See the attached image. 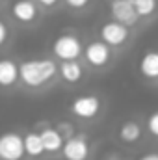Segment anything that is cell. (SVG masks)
<instances>
[{
    "instance_id": "1",
    "label": "cell",
    "mask_w": 158,
    "mask_h": 160,
    "mask_svg": "<svg viewBox=\"0 0 158 160\" xmlns=\"http://www.w3.org/2000/svg\"><path fill=\"white\" fill-rule=\"evenodd\" d=\"M56 71H58L56 63L48 58L26 60L19 65V78L28 88H39L52 78L56 75Z\"/></svg>"
},
{
    "instance_id": "2",
    "label": "cell",
    "mask_w": 158,
    "mask_h": 160,
    "mask_svg": "<svg viewBox=\"0 0 158 160\" xmlns=\"http://www.w3.org/2000/svg\"><path fill=\"white\" fill-rule=\"evenodd\" d=\"M24 140L17 132L0 134V160H21L24 157Z\"/></svg>"
},
{
    "instance_id": "3",
    "label": "cell",
    "mask_w": 158,
    "mask_h": 160,
    "mask_svg": "<svg viewBox=\"0 0 158 160\" xmlns=\"http://www.w3.org/2000/svg\"><path fill=\"white\" fill-rule=\"evenodd\" d=\"M52 50H54V54L60 60H77L82 54V43H80V39L77 36L63 34V36H60L54 41Z\"/></svg>"
},
{
    "instance_id": "4",
    "label": "cell",
    "mask_w": 158,
    "mask_h": 160,
    "mask_svg": "<svg viewBox=\"0 0 158 160\" xmlns=\"http://www.w3.org/2000/svg\"><path fill=\"white\" fill-rule=\"evenodd\" d=\"M101 110V101L95 95H82L71 102V112L80 119H93Z\"/></svg>"
},
{
    "instance_id": "5",
    "label": "cell",
    "mask_w": 158,
    "mask_h": 160,
    "mask_svg": "<svg viewBox=\"0 0 158 160\" xmlns=\"http://www.w3.org/2000/svg\"><path fill=\"white\" fill-rule=\"evenodd\" d=\"M101 39L104 43H108L110 47H119L128 39V26L119 22V21H110V22L102 24Z\"/></svg>"
},
{
    "instance_id": "6",
    "label": "cell",
    "mask_w": 158,
    "mask_h": 160,
    "mask_svg": "<svg viewBox=\"0 0 158 160\" xmlns=\"http://www.w3.org/2000/svg\"><path fill=\"white\" fill-rule=\"evenodd\" d=\"M84 54H86V60L87 63L95 65V67H102L110 62L112 58V50H110V45L104 43V41H91L86 48H84Z\"/></svg>"
},
{
    "instance_id": "7",
    "label": "cell",
    "mask_w": 158,
    "mask_h": 160,
    "mask_svg": "<svg viewBox=\"0 0 158 160\" xmlns=\"http://www.w3.org/2000/svg\"><path fill=\"white\" fill-rule=\"evenodd\" d=\"M110 13H112L114 21H119L126 26H134L138 22V13L134 9L132 0H112Z\"/></svg>"
},
{
    "instance_id": "8",
    "label": "cell",
    "mask_w": 158,
    "mask_h": 160,
    "mask_svg": "<svg viewBox=\"0 0 158 160\" xmlns=\"http://www.w3.org/2000/svg\"><path fill=\"white\" fill-rule=\"evenodd\" d=\"M62 153L65 160H86L89 155V143L86 136H71L63 142Z\"/></svg>"
},
{
    "instance_id": "9",
    "label": "cell",
    "mask_w": 158,
    "mask_h": 160,
    "mask_svg": "<svg viewBox=\"0 0 158 160\" xmlns=\"http://www.w3.org/2000/svg\"><path fill=\"white\" fill-rule=\"evenodd\" d=\"M11 15L21 22H30L37 17V8L30 0H17L11 6Z\"/></svg>"
},
{
    "instance_id": "10",
    "label": "cell",
    "mask_w": 158,
    "mask_h": 160,
    "mask_svg": "<svg viewBox=\"0 0 158 160\" xmlns=\"http://www.w3.org/2000/svg\"><path fill=\"white\" fill-rule=\"evenodd\" d=\"M17 80H19V65L9 58H2L0 60V86L9 88Z\"/></svg>"
},
{
    "instance_id": "11",
    "label": "cell",
    "mask_w": 158,
    "mask_h": 160,
    "mask_svg": "<svg viewBox=\"0 0 158 160\" xmlns=\"http://www.w3.org/2000/svg\"><path fill=\"white\" fill-rule=\"evenodd\" d=\"M41 134V142H43V147L47 153H56L63 147V136L56 130V128H45Z\"/></svg>"
},
{
    "instance_id": "12",
    "label": "cell",
    "mask_w": 158,
    "mask_h": 160,
    "mask_svg": "<svg viewBox=\"0 0 158 160\" xmlns=\"http://www.w3.org/2000/svg\"><path fill=\"white\" fill-rule=\"evenodd\" d=\"M60 75L62 78L75 84L82 78V65H80L77 60H62L60 63Z\"/></svg>"
},
{
    "instance_id": "13",
    "label": "cell",
    "mask_w": 158,
    "mask_h": 160,
    "mask_svg": "<svg viewBox=\"0 0 158 160\" xmlns=\"http://www.w3.org/2000/svg\"><path fill=\"white\" fill-rule=\"evenodd\" d=\"M140 71L145 78H158V52L156 50H151L147 52L141 62H140Z\"/></svg>"
},
{
    "instance_id": "14",
    "label": "cell",
    "mask_w": 158,
    "mask_h": 160,
    "mask_svg": "<svg viewBox=\"0 0 158 160\" xmlns=\"http://www.w3.org/2000/svg\"><path fill=\"white\" fill-rule=\"evenodd\" d=\"M22 140H24V151H26V155H30V157H39V155L45 153V147H43L39 132H28Z\"/></svg>"
},
{
    "instance_id": "15",
    "label": "cell",
    "mask_w": 158,
    "mask_h": 160,
    "mask_svg": "<svg viewBox=\"0 0 158 160\" xmlns=\"http://www.w3.org/2000/svg\"><path fill=\"white\" fill-rule=\"evenodd\" d=\"M140 136H141V127L136 121H125L119 128V138L126 143H132V142L140 140Z\"/></svg>"
},
{
    "instance_id": "16",
    "label": "cell",
    "mask_w": 158,
    "mask_h": 160,
    "mask_svg": "<svg viewBox=\"0 0 158 160\" xmlns=\"http://www.w3.org/2000/svg\"><path fill=\"white\" fill-rule=\"evenodd\" d=\"M132 4H134L138 17H151L158 8L156 0H132Z\"/></svg>"
},
{
    "instance_id": "17",
    "label": "cell",
    "mask_w": 158,
    "mask_h": 160,
    "mask_svg": "<svg viewBox=\"0 0 158 160\" xmlns=\"http://www.w3.org/2000/svg\"><path fill=\"white\" fill-rule=\"evenodd\" d=\"M147 130H149L153 136L158 138V112L151 114V116L147 118Z\"/></svg>"
},
{
    "instance_id": "18",
    "label": "cell",
    "mask_w": 158,
    "mask_h": 160,
    "mask_svg": "<svg viewBox=\"0 0 158 160\" xmlns=\"http://www.w3.org/2000/svg\"><path fill=\"white\" fill-rule=\"evenodd\" d=\"M56 130L63 136V140L71 138V136H73V132H75V130H73V127H71V123H65V121H63V123H58V125H56Z\"/></svg>"
},
{
    "instance_id": "19",
    "label": "cell",
    "mask_w": 158,
    "mask_h": 160,
    "mask_svg": "<svg viewBox=\"0 0 158 160\" xmlns=\"http://www.w3.org/2000/svg\"><path fill=\"white\" fill-rule=\"evenodd\" d=\"M6 39H7V26L4 21H0V47L6 43Z\"/></svg>"
},
{
    "instance_id": "20",
    "label": "cell",
    "mask_w": 158,
    "mask_h": 160,
    "mask_svg": "<svg viewBox=\"0 0 158 160\" xmlns=\"http://www.w3.org/2000/svg\"><path fill=\"white\" fill-rule=\"evenodd\" d=\"M65 2H67L71 8H77V9H78V8H84L89 0H65Z\"/></svg>"
},
{
    "instance_id": "21",
    "label": "cell",
    "mask_w": 158,
    "mask_h": 160,
    "mask_svg": "<svg viewBox=\"0 0 158 160\" xmlns=\"http://www.w3.org/2000/svg\"><path fill=\"white\" fill-rule=\"evenodd\" d=\"M138 160H158V153H149V155H143Z\"/></svg>"
},
{
    "instance_id": "22",
    "label": "cell",
    "mask_w": 158,
    "mask_h": 160,
    "mask_svg": "<svg viewBox=\"0 0 158 160\" xmlns=\"http://www.w3.org/2000/svg\"><path fill=\"white\" fill-rule=\"evenodd\" d=\"M39 4H43V6H52V4H56L58 0H37Z\"/></svg>"
}]
</instances>
